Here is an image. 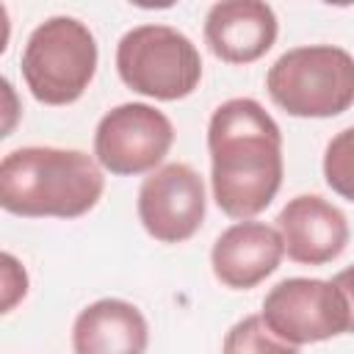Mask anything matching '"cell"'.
<instances>
[{
	"instance_id": "cell-1",
	"label": "cell",
	"mask_w": 354,
	"mask_h": 354,
	"mask_svg": "<svg viewBox=\"0 0 354 354\" xmlns=\"http://www.w3.org/2000/svg\"><path fill=\"white\" fill-rule=\"evenodd\" d=\"M210 188L218 210L249 221L263 213L285 174L282 130L252 97L221 102L207 124Z\"/></svg>"
},
{
	"instance_id": "cell-2",
	"label": "cell",
	"mask_w": 354,
	"mask_h": 354,
	"mask_svg": "<svg viewBox=\"0 0 354 354\" xmlns=\"http://www.w3.org/2000/svg\"><path fill=\"white\" fill-rule=\"evenodd\" d=\"M102 191V166L80 149L22 147L0 160V207L22 218H80Z\"/></svg>"
},
{
	"instance_id": "cell-3",
	"label": "cell",
	"mask_w": 354,
	"mask_h": 354,
	"mask_svg": "<svg viewBox=\"0 0 354 354\" xmlns=\"http://www.w3.org/2000/svg\"><path fill=\"white\" fill-rule=\"evenodd\" d=\"M266 88L288 116H340L354 105V55L337 44L293 47L271 64Z\"/></svg>"
},
{
	"instance_id": "cell-4",
	"label": "cell",
	"mask_w": 354,
	"mask_h": 354,
	"mask_svg": "<svg viewBox=\"0 0 354 354\" xmlns=\"http://www.w3.org/2000/svg\"><path fill=\"white\" fill-rule=\"evenodd\" d=\"M97 39L75 17H50L25 41L19 66L33 100L41 105H72L97 72Z\"/></svg>"
},
{
	"instance_id": "cell-5",
	"label": "cell",
	"mask_w": 354,
	"mask_h": 354,
	"mask_svg": "<svg viewBox=\"0 0 354 354\" xmlns=\"http://www.w3.org/2000/svg\"><path fill=\"white\" fill-rule=\"evenodd\" d=\"M116 72L136 94L174 102L202 80V55L196 44L171 25H138L116 44Z\"/></svg>"
},
{
	"instance_id": "cell-6",
	"label": "cell",
	"mask_w": 354,
	"mask_h": 354,
	"mask_svg": "<svg viewBox=\"0 0 354 354\" xmlns=\"http://www.w3.org/2000/svg\"><path fill=\"white\" fill-rule=\"evenodd\" d=\"M260 315L290 346L321 343L348 332V304L332 279H282L266 293Z\"/></svg>"
},
{
	"instance_id": "cell-7",
	"label": "cell",
	"mask_w": 354,
	"mask_h": 354,
	"mask_svg": "<svg viewBox=\"0 0 354 354\" xmlns=\"http://www.w3.org/2000/svg\"><path fill=\"white\" fill-rule=\"evenodd\" d=\"M171 144L174 127L169 116L147 102H124L111 108L94 130V158L116 177L160 169Z\"/></svg>"
},
{
	"instance_id": "cell-8",
	"label": "cell",
	"mask_w": 354,
	"mask_h": 354,
	"mask_svg": "<svg viewBox=\"0 0 354 354\" xmlns=\"http://www.w3.org/2000/svg\"><path fill=\"white\" fill-rule=\"evenodd\" d=\"M138 221L160 243L188 241L205 221V183L188 163H163L138 188Z\"/></svg>"
},
{
	"instance_id": "cell-9",
	"label": "cell",
	"mask_w": 354,
	"mask_h": 354,
	"mask_svg": "<svg viewBox=\"0 0 354 354\" xmlns=\"http://www.w3.org/2000/svg\"><path fill=\"white\" fill-rule=\"evenodd\" d=\"M285 254L301 266H324L348 246V221L340 207L318 194L293 196L277 216Z\"/></svg>"
},
{
	"instance_id": "cell-10",
	"label": "cell",
	"mask_w": 354,
	"mask_h": 354,
	"mask_svg": "<svg viewBox=\"0 0 354 354\" xmlns=\"http://www.w3.org/2000/svg\"><path fill=\"white\" fill-rule=\"evenodd\" d=\"M279 33L277 14L260 0H221L210 6L205 17V44L207 50L235 66L254 64L263 58Z\"/></svg>"
},
{
	"instance_id": "cell-11",
	"label": "cell",
	"mask_w": 354,
	"mask_h": 354,
	"mask_svg": "<svg viewBox=\"0 0 354 354\" xmlns=\"http://www.w3.org/2000/svg\"><path fill=\"white\" fill-rule=\"evenodd\" d=\"M285 254V243L277 227L266 221H238L227 227L213 249L210 266L213 277L230 290H249L271 277Z\"/></svg>"
},
{
	"instance_id": "cell-12",
	"label": "cell",
	"mask_w": 354,
	"mask_h": 354,
	"mask_svg": "<svg viewBox=\"0 0 354 354\" xmlns=\"http://www.w3.org/2000/svg\"><path fill=\"white\" fill-rule=\"evenodd\" d=\"M149 326L144 313L124 299H100L83 307L72 324L75 354H144Z\"/></svg>"
},
{
	"instance_id": "cell-13",
	"label": "cell",
	"mask_w": 354,
	"mask_h": 354,
	"mask_svg": "<svg viewBox=\"0 0 354 354\" xmlns=\"http://www.w3.org/2000/svg\"><path fill=\"white\" fill-rule=\"evenodd\" d=\"M221 354H299V346L279 340L266 326L263 315H246L224 335Z\"/></svg>"
},
{
	"instance_id": "cell-14",
	"label": "cell",
	"mask_w": 354,
	"mask_h": 354,
	"mask_svg": "<svg viewBox=\"0 0 354 354\" xmlns=\"http://www.w3.org/2000/svg\"><path fill=\"white\" fill-rule=\"evenodd\" d=\"M324 180L337 196L354 202V124L335 133L326 144Z\"/></svg>"
},
{
	"instance_id": "cell-15",
	"label": "cell",
	"mask_w": 354,
	"mask_h": 354,
	"mask_svg": "<svg viewBox=\"0 0 354 354\" xmlns=\"http://www.w3.org/2000/svg\"><path fill=\"white\" fill-rule=\"evenodd\" d=\"M0 260H3V313H8L19 299H25V293H28V274L17 263L14 254L3 252Z\"/></svg>"
},
{
	"instance_id": "cell-16",
	"label": "cell",
	"mask_w": 354,
	"mask_h": 354,
	"mask_svg": "<svg viewBox=\"0 0 354 354\" xmlns=\"http://www.w3.org/2000/svg\"><path fill=\"white\" fill-rule=\"evenodd\" d=\"M332 282L340 288V293L346 296V304H348V332H354V266L343 268L340 274L332 277Z\"/></svg>"
}]
</instances>
